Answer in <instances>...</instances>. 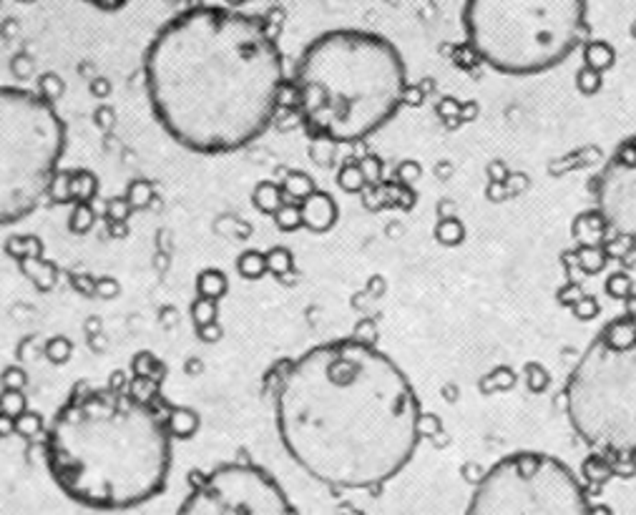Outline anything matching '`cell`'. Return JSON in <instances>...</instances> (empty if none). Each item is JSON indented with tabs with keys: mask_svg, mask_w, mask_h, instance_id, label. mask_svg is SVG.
Returning a JSON list of instances; mask_svg holds the SVG:
<instances>
[{
	"mask_svg": "<svg viewBox=\"0 0 636 515\" xmlns=\"http://www.w3.org/2000/svg\"><path fill=\"white\" fill-rule=\"evenodd\" d=\"M279 443L302 472L332 491H375L398 478L423 435L410 377L355 337L304 349L272 380Z\"/></svg>",
	"mask_w": 636,
	"mask_h": 515,
	"instance_id": "cell-1",
	"label": "cell"
},
{
	"mask_svg": "<svg viewBox=\"0 0 636 515\" xmlns=\"http://www.w3.org/2000/svg\"><path fill=\"white\" fill-rule=\"evenodd\" d=\"M157 124L201 157H224L267 131L287 86L275 31L259 15L199 5L164 23L144 53Z\"/></svg>",
	"mask_w": 636,
	"mask_h": 515,
	"instance_id": "cell-2",
	"label": "cell"
},
{
	"mask_svg": "<svg viewBox=\"0 0 636 515\" xmlns=\"http://www.w3.org/2000/svg\"><path fill=\"white\" fill-rule=\"evenodd\" d=\"M164 405L79 385L45 430V468L58 491L91 510H131L164 493L171 475Z\"/></svg>",
	"mask_w": 636,
	"mask_h": 515,
	"instance_id": "cell-3",
	"label": "cell"
},
{
	"mask_svg": "<svg viewBox=\"0 0 636 515\" xmlns=\"http://www.w3.org/2000/svg\"><path fill=\"white\" fill-rule=\"evenodd\" d=\"M292 96L313 141L358 144L388 126L408 101V68L385 35L335 28L302 48Z\"/></svg>",
	"mask_w": 636,
	"mask_h": 515,
	"instance_id": "cell-4",
	"label": "cell"
},
{
	"mask_svg": "<svg viewBox=\"0 0 636 515\" xmlns=\"http://www.w3.org/2000/svg\"><path fill=\"white\" fill-rule=\"evenodd\" d=\"M473 56L503 76L528 79L561 66L589 35L586 0H466Z\"/></svg>",
	"mask_w": 636,
	"mask_h": 515,
	"instance_id": "cell-5",
	"label": "cell"
},
{
	"mask_svg": "<svg viewBox=\"0 0 636 515\" xmlns=\"http://www.w3.org/2000/svg\"><path fill=\"white\" fill-rule=\"evenodd\" d=\"M564 400L573 433L589 448L636 458V319L603 327L571 370Z\"/></svg>",
	"mask_w": 636,
	"mask_h": 515,
	"instance_id": "cell-6",
	"label": "cell"
},
{
	"mask_svg": "<svg viewBox=\"0 0 636 515\" xmlns=\"http://www.w3.org/2000/svg\"><path fill=\"white\" fill-rule=\"evenodd\" d=\"M68 129L38 91L0 86V226L18 224L48 199Z\"/></svg>",
	"mask_w": 636,
	"mask_h": 515,
	"instance_id": "cell-7",
	"label": "cell"
},
{
	"mask_svg": "<svg viewBox=\"0 0 636 515\" xmlns=\"http://www.w3.org/2000/svg\"><path fill=\"white\" fill-rule=\"evenodd\" d=\"M466 515H592V503L564 460L521 450L480 478Z\"/></svg>",
	"mask_w": 636,
	"mask_h": 515,
	"instance_id": "cell-8",
	"label": "cell"
},
{
	"mask_svg": "<svg viewBox=\"0 0 636 515\" xmlns=\"http://www.w3.org/2000/svg\"><path fill=\"white\" fill-rule=\"evenodd\" d=\"M177 515H297L287 491L257 463H222L197 472Z\"/></svg>",
	"mask_w": 636,
	"mask_h": 515,
	"instance_id": "cell-9",
	"label": "cell"
},
{
	"mask_svg": "<svg viewBox=\"0 0 636 515\" xmlns=\"http://www.w3.org/2000/svg\"><path fill=\"white\" fill-rule=\"evenodd\" d=\"M592 196L606 224L636 239V136L622 141L606 158L592 179Z\"/></svg>",
	"mask_w": 636,
	"mask_h": 515,
	"instance_id": "cell-10",
	"label": "cell"
},
{
	"mask_svg": "<svg viewBox=\"0 0 636 515\" xmlns=\"http://www.w3.org/2000/svg\"><path fill=\"white\" fill-rule=\"evenodd\" d=\"M5 252L21 264L23 274L34 281L38 291H51L56 287V267L41 259L38 236H11L5 242Z\"/></svg>",
	"mask_w": 636,
	"mask_h": 515,
	"instance_id": "cell-11",
	"label": "cell"
},
{
	"mask_svg": "<svg viewBox=\"0 0 636 515\" xmlns=\"http://www.w3.org/2000/svg\"><path fill=\"white\" fill-rule=\"evenodd\" d=\"M302 226L310 229L313 234H327L340 219V209L337 202L332 199V194L327 191H314L307 202L302 204Z\"/></svg>",
	"mask_w": 636,
	"mask_h": 515,
	"instance_id": "cell-12",
	"label": "cell"
},
{
	"mask_svg": "<svg viewBox=\"0 0 636 515\" xmlns=\"http://www.w3.org/2000/svg\"><path fill=\"white\" fill-rule=\"evenodd\" d=\"M164 420H167V430L171 440H191L201 427L199 413L187 407V405H167L164 407Z\"/></svg>",
	"mask_w": 636,
	"mask_h": 515,
	"instance_id": "cell-13",
	"label": "cell"
},
{
	"mask_svg": "<svg viewBox=\"0 0 636 515\" xmlns=\"http://www.w3.org/2000/svg\"><path fill=\"white\" fill-rule=\"evenodd\" d=\"M226 291H229V280L222 269L207 267L197 274V297H201V300L219 302L226 297Z\"/></svg>",
	"mask_w": 636,
	"mask_h": 515,
	"instance_id": "cell-14",
	"label": "cell"
},
{
	"mask_svg": "<svg viewBox=\"0 0 636 515\" xmlns=\"http://www.w3.org/2000/svg\"><path fill=\"white\" fill-rule=\"evenodd\" d=\"M282 194H284V202L292 204H304L310 196H313L317 186H314V179L307 174V171H287V176L282 179Z\"/></svg>",
	"mask_w": 636,
	"mask_h": 515,
	"instance_id": "cell-15",
	"label": "cell"
},
{
	"mask_svg": "<svg viewBox=\"0 0 636 515\" xmlns=\"http://www.w3.org/2000/svg\"><path fill=\"white\" fill-rule=\"evenodd\" d=\"M252 204L259 214L265 216H275V214L282 209L284 204V194H282V186L275 184V181H259L255 191H252Z\"/></svg>",
	"mask_w": 636,
	"mask_h": 515,
	"instance_id": "cell-16",
	"label": "cell"
},
{
	"mask_svg": "<svg viewBox=\"0 0 636 515\" xmlns=\"http://www.w3.org/2000/svg\"><path fill=\"white\" fill-rule=\"evenodd\" d=\"M71 174V202L73 204H91L99 194V179L93 171L86 168H73Z\"/></svg>",
	"mask_w": 636,
	"mask_h": 515,
	"instance_id": "cell-17",
	"label": "cell"
},
{
	"mask_svg": "<svg viewBox=\"0 0 636 515\" xmlns=\"http://www.w3.org/2000/svg\"><path fill=\"white\" fill-rule=\"evenodd\" d=\"M131 377H149V380L164 382L167 377V367L164 362L154 355V352H136L134 359H131Z\"/></svg>",
	"mask_w": 636,
	"mask_h": 515,
	"instance_id": "cell-18",
	"label": "cell"
},
{
	"mask_svg": "<svg viewBox=\"0 0 636 515\" xmlns=\"http://www.w3.org/2000/svg\"><path fill=\"white\" fill-rule=\"evenodd\" d=\"M236 272L242 280L257 281L267 274V259H265V252H257V249H246L236 257Z\"/></svg>",
	"mask_w": 636,
	"mask_h": 515,
	"instance_id": "cell-19",
	"label": "cell"
},
{
	"mask_svg": "<svg viewBox=\"0 0 636 515\" xmlns=\"http://www.w3.org/2000/svg\"><path fill=\"white\" fill-rule=\"evenodd\" d=\"M614 48L606 43V41H592V43H586V48H583V61H586V66L599 71V73L614 66Z\"/></svg>",
	"mask_w": 636,
	"mask_h": 515,
	"instance_id": "cell-20",
	"label": "cell"
},
{
	"mask_svg": "<svg viewBox=\"0 0 636 515\" xmlns=\"http://www.w3.org/2000/svg\"><path fill=\"white\" fill-rule=\"evenodd\" d=\"M267 259V272L277 280H284L287 274L294 272V254L287 247H272L265 252Z\"/></svg>",
	"mask_w": 636,
	"mask_h": 515,
	"instance_id": "cell-21",
	"label": "cell"
},
{
	"mask_svg": "<svg viewBox=\"0 0 636 515\" xmlns=\"http://www.w3.org/2000/svg\"><path fill=\"white\" fill-rule=\"evenodd\" d=\"M93 224H96V212H93V206H91V204H73L71 216H68V229H71V234H89L91 229H93Z\"/></svg>",
	"mask_w": 636,
	"mask_h": 515,
	"instance_id": "cell-22",
	"label": "cell"
},
{
	"mask_svg": "<svg viewBox=\"0 0 636 515\" xmlns=\"http://www.w3.org/2000/svg\"><path fill=\"white\" fill-rule=\"evenodd\" d=\"M43 355L51 365H66L68 359L73 358V342L63 335L51 337V339L45 342Z\"/></svg>",
	"mask_w": 636,
	"mask_h": 515,
	"instance_id": "cell-23",
	"label": "cell"
},
{
	"mask_svg": "<svg viewBox=\"0 0 636 515\" xmlns=\"http://www.w3.org/2000/svg\"><path fill=\"white\" fill-rule=\"evenodd\" d=\"M0 413L8 415L11 420H18L23 413H28V397L23 390H0Z\"/></svg>",
	"mask_w": 636,
	"mask_h": 515,
	"instance_id": "cell-24",
	"label": "cell"
},
{
	"mask_svg": "<svg viewBox=\"0 0 636 515\" xmlns=\"http://www.w3.org/2000/svg\"><path fill=\"white\" fill-rule=\"evenodd\" d=\"M275 224H277L279 232H284V234H292V232H297V229H302V209L300 204H292V202H284L282 204V209H279L275 216Z\"/></svg>",
	"mask_w": 636,
	"mask_h": 515,
	"instance_id": "cell-25",
	"label": "cell"
},
{
	"mask_svg": "<svg viewBox=\"0 0 636 515\" xmlns=\"http://www.w3.org/2000/svg\"><path fill=\"white\" fill-rule=\"evenodd\" d=\"M126 199L134 206V212H139V209H146L151 199H157V194H154V186L146 179H134L126 186Z\"/></svg>",
	"mask_w": 636,
	"mask_h": 515,
	"instance_id": "cell-26",
	"label": "cell"
},
{
	"mask_svg": "<svg viewBox=\"0 0 636 515\" xmlns=\"http://www.w3.org/2000/svg\"><path fill=\"white\" fill-rule=\"evenodd\" d=\"M45 430V420L43 415L35 413V410H28L23 413L18 420H15V435L23 437V440H34Z\"/></svg>",
	"mask_w": 636,
	"mask_h": 515,
	"instance_id": "cell-27",
	"label": "cell"
},
{
	"mask_svg": "<svg viewBox=\"0 0 636 515\" xmlns=\"http://www.w3.org/2000/svg\"><path fill=\"white\" fill-rule=\"evenodd\" d=\"M337 184H340V189L347 191V194H358V191H362V186L368 184V179H365L360 164H345V167L337 171Z\"/></svg>",
	"mask_w": 636,
	"mask_h": 515,
	"instance_id": "cell-28",
	"label": "cell"
},
{
	"mask_svg": "<svg viewBox=\"0 0 636 515\" xmlns=\"http://www.w3.org/2000/svg\"><path fill=\"white\" fill-rule=\"evenodd\" d=\"M189 317L191 322H194V327H204L209 325V322H217V317H219V302L197 297V300L189 304Z\"/></svg>",
	"mask_w": 636,
	"mask_h": 515,
	"instance_id": "cell-29",
	"label": "cell"
},
{
	"mask_svg": "<svg viewBox=\"0 0 636 515\" xmlns=\"http://www.w3.org/2000/svg\"><path fill=\"white\" fill-rule=\"evenodd\" d=\"M38 93L43 96L45 101L56 103L63 93H66V83H63V79L58 76V73H43L41 79H38Z\"/></svg>",
	"mask_w": 636,
	"mask_h": 515,
	"instance_id": "cell-30",
	"label": "cell"
},
{
	"mask_svg": "<svg viewBox=\"0 0 636 515\" xmlns=\"http://www.w3.org/2000/svg\"><path fill=\"white\" fill-rule=\"evenodd\" d=\"M131 212H134V206L129 204L126 196H113V199L106 202V219H109V224H126Z\"/></svg>",
	"mask_w": 636,
	"mask_h": 515,
	"instance_id": "cell-31",
	"label": "cell"
},
{
	"mask_svg": "<svg viewBox=\"0 0 636 515\" xmlns=\"http://www.w3.org/2000/svg\"><path fill=\"white\" fill-rule=\"evenodd\" d=\"M48 199L53 204H73L71 202V174L68 171H58V176L48 191Z\"/></svg>",
	"mask_w": 636,
	"mask_h": 515,
	"instance_id": "cell-32",
	"label": "cell"
},
{
	"mask_svg": "<svg viewBox=\"0 0 636 515\" xmlns=\"http://www.w3.org/2000/svg\"><path fill=\"white\" fill-rule=\"evenodd\" d=\"M0 380H3V390H25V385H28V375H25V370L18 367V365H11V367H5V370H3Z\"/></svg>",
	"mask_w": 636,
	"mask_h": 515,
	"instance_id": "cell-33",
	"label": "cell"
},
{
	"mask_svg": "<svg viewBox=\"0 0 636 515\" xmlns=\"http://www.w3.org/2000/svg\"><path fill=\"white\" fill-rule=\"evenodd\" d=\"M576 86H579L586 96H592V93H596V91L602 89V73L593 71V68L583 66L579 71V76H576Z\"/></svg>",
	"mask_w": 636,
	"mask_h": 515,
	"instance_id": "cell-34",
	"label": "cell"
},
{
	"mask_svg": "<svg viewBox=\"0 0 636 515\" xmlns=\"http://www.w3.org/2000/svg\"><path fill=\"white\" fill-rule=\"evenodd\" d=\"M121 294V284H119V280L116 277H99L96 280V297L99 300H116Z\"/></svg>",
	"mask_w": 636,
	"mask_h": 515,
	"instance_id": "cell-35",
	"label": "cell"
},
{
	"mask_svg": "<svg viewBox=\"0 0 636 515\" xmlns=\"http://www.w3.org/2000/svg\"><path fill=\"white\" fill-rule=\"evenodd\" d=\"M197 337H199L201 342H207V345H217L224 337V327L219 325V319L204 327H197Z\"/></svg>",
	"mask_w": 636,
	"mask_h": 515,
	"instance_id": "cell-36",
	"label": "cell"
},
{
	"mask_svg": "<svg viewBox=\"0 0 636 515\" xmlns=\"http://www.w3.org/2000/svg\"><path fill=\"white\" fill-rule=\"evenodd\" d=\"M93 121H96L101 131H111L113 126H116V111H113L111 106H99L96 113H93Z\"/></svg>",
	"mask_w": 636,
	"mask_h": 515,
	"instance_id": "cell-37",
	"label": "cell"
},
{
	"mask_svg": "<svg viewBox=\"0 0 636 515\" xmlns=\"http://www.w3.org/2000/svg\"><path fill=\"white\" fill-rule=\"evenodd\" d=\"M71 284H73V290L79 291V294H83V297H96V280L89 277V274H73Z\"/></svg>",
	"mask_w": 636,
	"mask_h": 515,
	"instance_id": "cell-38",
	"label": "cell"
},
{
	"mask_svg": "<svg viewBox=\"0 0 636 515\" xmlns=\"http://www.w3.org/2000/svg\"><path fill=\"white\" fill-rule=\"evenodd\" d=\"M436 234L440 242H460V226L456 222H443V224L438 226Z\"/></svg>",
	"mask_w": 636,
	"mask_h": 515,
	"instance_id": "cell-39",
	"label": "cell"
},
{
	"mask_svg": "<svg viewBox=\"0 0 636 515\" xmlns=\"http://www.w3.org/2000/svg\"><path fill=\"white\" fill-rule=\"evenodd\" d=\"M89 91L93 99H109V96H111V83L99 76V79H91Z\"/></svg>",
	"mask_w": 636,
	"mask_h": 515,
	"instance_id": "cell-40",
	"label": "cell"
},
{
	"mask_svg": "<svg viewBox=\"0 0 636 515\" xmlns=\"http://www.w3.org/2000/svg\"><path fill=\"white\" fill-rule=\"evenodd\" d=\"M83 3H91V5H96L99 11H119V8H123L129 0H83Z\"/></svg>",
	"mask_w": 636,
	"mask_h": 515,
	"instance_id": "cell-41",
	"label": "cell"
},
{
	"mask_svg": "<svg viewBox=\"0 0 636 515\" xmlns=\"http://www.w3.org/2000/svg\"><path fill=\"white\" fill-rule=\"evenodd\" d=\"M11 435H15V420H11L8 415L0 413V440Z\"/></svg>",
	"mask_w": 636,
	"mask_h": 515,
	"instance_id": "cell-42",
	"label": "cell"
},
{
	"mask_svg": "<svg viewBox=\"0 0 636 515\" xmlns=\"http://www.w3.org/2000/svg\"><path fill=\"white\" fill-rule=\"evenodd\" d=\"M184 372H187V375H191V377H197V375H201V372H204V362H201L199 358H189L187 362H184Z\"/></svg>",
	"mask_w": 636,
	"mask_h": 515,
	"instance_id": "cell-43",
	"label": "cell"
},
{
	"mask_svg": "<svg viewBox=\"0 0 636 515\" xmlns=\"http://www.w3.org/2000/svg\"><path fill=\"white\" fill-rule=\"evenodd\" d=\"M83 329H86V335L99 337V332H101V319H99V317H89V319L83 322Z\"/></svg>",
	"mask_w": 636,
	"mask_h": 515,
	"instance_id": "cell-44",
	"label": "cell"
},
{
	"mask_svg": "<svg viewBox=\"0 0 636 515\" xmlns=\"http://www.w3.org/2000/svg\"><path fill=\"white\" fill-rule=\"evenodd\" d=\"M109 232H111V236H123V234H129V226L126 224H109Z\"/></svg>",
	"mask_w": 636,
	"mask_h": 515,
	"instance_id": "cell-45",
	"label": "cell"
}]
</instances>
